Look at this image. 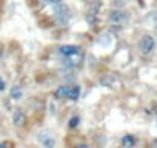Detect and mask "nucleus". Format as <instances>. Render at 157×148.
<instances>
[{"label": "nucleus", "mask_w": 157, "mask_h": 148, "mask_svg": "<svg viewBox=\"0 0 157 148\" xmlns=\"http://www.w3.org/2000/svg\"><path fill=\"white\" fill-rule=\"evenodd\" d=\"M155 46H157V43H155V39L152 37V36H143L142 39H140V42H139V49H140V53L142 54H145V56H149L154 49H155Z\"/></svg>", "instance_id": "obj_1"}, {"label": "nucleus", "mask_w": 157, "mask_h": 148, "mask_svg": "<svg viewBox=\"0 0 157 148\" xmlns=\"http://www.w3.org/2000/svg\"><path fill=\"white\" fill-rule=\"evenodd\" d=\"M109 22L113 25H117V26H123L129 22V14L122 11V10H113L109 13Z\"/></svg>", "instance_id": "obj_2"}, {"label": "nucleus", "mask_w": 157, "mask_h": 148, "mask_svg": "<svg viewBox=\"0 0 157 148\" xmlns=\"http://www.w3.org/2000/svg\"><path fill=\"white\" fill-rule=\"evenodd\" d=\"M54 14H56V19H57V22L59 23H62V25H65L68 20H69V8L66 6V5H63V2L62 3H59V5H56V10H54Z\"/></svg>", "instance_id": "obj_3"}, {"label": "nucleus", "mask_w": 157, "mask_h": 148, "mask_svg": "<svg viewBox=\"0 0 157 148\" xmlns=\"http://www.w3.org/2000/svg\"><path fill=\"white\" fill-rule=\"evenodd\" d=\"M39 140L42 142V145H43L45 148H54V146H56V139H54L48 131H42V133L39 134Z\"/></svg>", "instance_id": "obj_4"}, {"label": "nucleus", "mask_w": 157, "mask_h": 148, "mask_svg": "<svg viewBox=\"0 0 157 148\" xmlns=\"http://www.w3.org/2000/svg\"><path fill=\"white\" fill-rule=\"evenodd\" d=\"M78 51H80V48L75 46V45H62V46L59 48V54H60L62 57H65V59L71 57L72 54H75V53H78Z\"/></svg>", "instance_id": "obj_5"}, {"label": "nucleus", "mask_w": 157, "mask_h": 148, "mask_svg": "<svg viewBox=\"0 0 157 148\" xmlns=\"http://www.w3.org/2000/svg\"><path fill=\"white\" fill-rule=\"evenodd\" d=\"M13 122H14V125H16L17 128L25 127V123H26V116H25V113H23L20 108L14 111V114H13Z\"/></svg>", "instance_id": "obj_6"}, {"label": "nucleus", "mask_w": 157, "mask_h": 148, "mask_svg": "<svg viewBox=\"0 0 157 148\" xmlns=\"http://www.w3.org/2000/svg\"><path fill=\"white\" fill-rule=\"evenodd\" d=\"M68 93H69V87L68 85H60L54 91V97L57 100H63V99H68Z\"/></svg>", "instance_id": "obj_7"}, {"label": "nucleus", "mask_w": 157, "mask_h": 148, "mask_svg": "<svg viewBox=\"0 0 157 148\" xmlns=\"http://www.w3.org/2000/svg\"><path fill=\"white\" fill-rule=\"evenodd\" d=\"M78 97H80V87H78V85H72V87H69L68 99L75 102V100H78Z\"/></svg>", "instance_id": "obj_8"}, {"label": "nucleus", "mask_w": 157, "mask_h": 148, "mask_svg": "<svg viewBox=\"0 0 157 148\" xmlns=\"http://www.w3.org/2000/svg\"><path fill=\"white\" fill-rule=\"evenodd\" d=\"M10 96H11V99H14V100H20V99L23 97V88H22L20 85L13 87L11 91H10Z\"/></svg>", "instance_id": "obj_9"}, {"label": "nucleus", "mask_w": 157, "mask_h": 148, "mask_svg": "<svg viewBox=\"0 0 157 148\" xmlns=\"http://www.w3.org/2000/svg\"><path fill=\"white\" fill-rule=\"evenodd\" d=\"M122 145H123V148H132V146L136 145V137H134L132 134L123 136V137H122Z\"/></svg>", "instance_id": "obj_10"}, {"label": "nucleus", "mask_w": 157, "mask_h": 148, "mask_svg": "<svg viewBox=\"0 0 157 148\" xmlns=\"http://www.w3.org/2000/svg\"><path fill=\"white\" fill-rule=\"evenodd\" d=\"M78 123H80V117H78V116H72L69 119V122H68V127L69 128H77Z\"/></svg>", "instance_id": "obj_11"}, {"label": "nucleus", "mask_w": 157, "mask_h": 148, "mask_svg": "<svg viewBox=\"0 0 157 148\" xmlns=\"http://www.w3.org/2000/svg\"><path fill=\"white\" fill-rule=\"evenodd\" d=\"M0 148H14V145L11 142L5 140V142H0Z\"/></svg>", "instance_id": "obj_12"}, {"label": "nucleus", "mask_w": 157, "mask_h": 148, "mask_svg": "<svg viewBox=\"0 0 157 148\" xmlns=\"http://www.w3.org/2000/svg\"><path fill=\"white\" fill-rule=\"evenodd\" d=\"M102 84H103L105 87H111V85H113V79H111V77H106V79H102Z\"/></svg>", "instance_id": "obj_13"}, {"label": "nucleus", "mask_w": 157, "mask_h": 148, "mask_svg": "<svg viewBox=\"0 0 157 148\" xmlns=\"http://www.w3.org/2000/svg\"><path fill=\"white\" fill-rule=\"evenodd\" d=\"M5 88H6V84L2 77H0V91H5Z\"/></svg>", "instance_id": "obj_14"}, {"label": "nucleus", "mask_w": 157, "mask_h": 148, "mask_svg": "<svg viewBox=\"0 0 157 148\" xmlns=\"http://www.w3.org/2000/svg\"><path fill=\"white\" fill-rule=\"evenodd\" d=\"M46 2H48L49 5H59V3L63 2V0H46Z\"/></svg>", "instance_id": "obj_15"}, {"label": "nucleus", "mask_w": 157, "mask_h": 148, "mask_svg": "<svg viewBox=\"0 0 157 148\" xmlns=\"http://www.w3.org/2000/svg\"><path fill=\"white\" fill-rule=\"evenodd\" d=\"M75 148H90V145H86V143H80V145H77Z\"/></svg>", "instance_id": "obj_16"}]
</instances>
